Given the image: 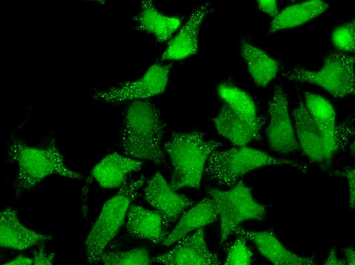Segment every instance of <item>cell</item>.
<instances>
[{
	"instance_id": "8fae6325",
	"label": "cell",
	"mask_w": 355,
	"mask_h": 265,
	"mask_svg": "<svg viewBox=\"0 0 355 265\" xmlns=\"http://www.w3.org/2000/svg\"><path fill=\"white\" fill-rule=\"evenodd\" d=\"M167 252L152 258V262L167 265H219L216 254L208 249L203 228L190 233L178 241Z\"/></svg>"
},
{
	"instance_id": "484cf974",
	"label": "cell",
	"mask_w": 355,
	"mask_h": 265,
	"mask_svg": "<svg viewBox=\"0 0 355 265\" xmlns=\"http://www.w3.org/2000/svg\"><path fill=\"white\" fill-rule=\"evenodd\" d=\"M246 238L237 235L229 248L224 264L225 265H249L251 264L253 253L246 243Z\"/></svg>"
},
{
	"instance_id": "5b68a950",
	"label": "cell",
	"mask_w": 355,
	"mask_h": 265,
	"mask_svg": "<svg viewBox=\"0 0 355 265\" xmlns=\"http://www.w3.org/2000/svg\"><path fill=\"white\" fill-rule=\"evenodd\" d=\"M144 182L142 176L126 181L104 204L85 241L88 261L95 263L123 225L132 202Z\"/></svg>"
},
{
	"instance_id": "e0dca14e",
	"label": "cell",
	"mask_w": 355,
	"mask_h": 265,
	"mask_svg": "<svg viewBox=\"0 0 355 265\" xmlns=\"http://www.w3.org/2000/svg\"><path fill=\"white\" fill-rule=\"evenodd\" d=\"M142 166L141 161L114 152L96 164L90 174L104 189L119 188L127 181L129 174L139 171Z\"/></svg>"
},
{
	"instance_id": "f1b7e54d",
	"label": "cell",
	"mask_w": 355,
	"mask_h": 265,
	"mask_svg": "<svg viewBox=\"0 0 355 265\" xmlns=\"http://www.w3.org/2000/svg\"><path fill=\"white\" fill-rule=\"evenodd\" d=\"M55 254L45 250L43 243L39 244V247L34 252L33 258V264L50 265L52 264Z\"/></svg>"
},
{
	"instance_id": "9a60e30c",
	"label": "cell",
	"mask_w": 355,
	"mask_h": 265,
	"mask_svg": "<svg viewBox=\"0 0 355 265\" xmlns=\"http://www.w3.org/2000/svg\"><path fill=\"white\" fill-rule=\"evenodd\" d=\"M52 236L29 229L20 222L14 209L7 207L0 213V245L17 250L27 249L52 239Z\"/></svg>"
},
{
	"instance_id": "8992f818",
	"label": "cell",
	"mask_w": 355,
	"mask_h": 265,
	"mask_svg": "<svg viewBox=\"0 0 355 265\" xmlns=\"http://www.w3.org/2000/svg\"><path fill=\"white\" fill-rule=\"evenodd\" d=\"M208 193L213 200L220 218L221 245L242 222L261 221L266 217V206L254 199L251 189L242 180L227 191L209 188Z\"/></svg>"
},
{
	"instance_id": "ba28073f",
	"label": "cell",
	"mask_w": 355,
	"mask_h": 265,
	"mask_svg": "<svg viewBox=\"0 0 355 265\" xmlns=\"http://www.w3.org/2000/svg\"><path fill=\"white\" fill-rule=\"evenodd\" d=\"M170 64L155 63L140 78L124 82L107 90L97 91L95 97L108 102L144 100L163 93L168 84Z\"/></svg>"
},
{
	"instance_id": "9c48e42d",
	"label": "cell",
	"mask_w": 355,
	"mask_h": 265,
	"mask_svg": "<svg viewBox=\"0 0 355 265\" xmlns=\"http://www.w3.org/2000/svg\"><path fill=\"white\" fill-rule=\"evenodd\" d=\"M288 104L287 95L283 88L275 86L268 103L270 121L266 136L270 148L282 155L292 154L300 149Z\"/></svg>"
},
{
	"instance_id": "4dcf8cb0",
	"label": "cell",
	"mask_w": 355,
	"mask_h": 265,
	"mask_svg": "<svg viewBox=\"0 0 355 265\" xmlns=\"http://www.w3.org/2000/svg\"><path fill=\"white\" fill-rule=\"evenodd\" d=\"M325 265H344V259H339L337 255V250L335 247L332 248L328 253V256L324 262Z\"/></svg>"
},
{
	"instance_id": "cb8c5ba5",
	"label": "cell",
	"mask_w": 355,
	"mask_h": 265,
	"mask_svg": "<svg viewBox=\"0 0 355 265\" xmlns=\"http://www.w3.org/2000/svg\"><path fill=\"white\" fill-rule=\"evenodd\" d=\"M217 93L223 103L239 117L249 124L262 128L266 122L265 118L259 116L255 102L247 93L229 83H221Z\"/></svg>"
},
{
	"instance_id": "30bf717a",
	"label": "cell",
	"mask_w": 355,
	"mask_h": 265,
	"mask_svg": "<svg viewBox=\"0 0 355 265\" xmlns=\"http://www.w3.org/2000/svg\"><path fill=\"white\" fill-rule=\"evenodd\" d=\"M143 194L146 201L161 217L166 232L194 203L191 198L172 189L159 172L147 182Z\"/></svg>"
},
{
	"instance_id": "ffe728a7",
	"label": "cell",
	"mask_w": 355,
	"mask_h": 265,
	"mask_svg": "<svg viewBox=\"0 0 355 265\" xmlns=\"http://www.w3.org/2000/svg\"><path fill=\"white\" fill-rule=\"evenodd\" d=\"M213 121L218 134L235 146H245L251 142L261 139V128L253 126L239 117L224 103Z\"/></svg>"
},
{
	"instance_id": "d6986e66",
	"label": "cell",
	"mask_w": 355,
	"mask_h": 265,
	"mask_svg": "<svg viewBox=\"0 0 355 265\" xmlns=\"http://www.w3.org/2000/svg\"><path fill=\"white\" fill-rule=\"evenodd\" d=\"M126 229L134 237L146 240L154 244H162L167 235L162 220L156 211L131 204L126 216Z\"/></svg>"
},
{
	"instance_id": "2e32d148",
	"label": "cell",
	"mask_w": 355,
	"mask_h": 265,
	"mask_svg": "<svg viewBox=\"0 0 355 265\" xmlns=\"http://www.w3.org/2000/svg\"><path fill=\"white\" fill-rule=\"evenodd\" d=\"M304 103L321 132L327 152L332 160L337 152L342 149L337 138L336 113L334 107L321 95L305 92Z\"/></svg>"
},
{
	"instance_id": "7c38bea8",
	"label": "cell",
	"mask_w": 355,
	"mask_h": 265,
	"mask_svg": "<svg viewBox=\"0 0 355 265\" xmlns=\"http://www.w3.org/2000/svg\"><path fill=\"white\" fill-rule=\"evenodd\" d=\"M292 116L296 139L303 154L312 163H329L323 136L309 113L304 102H299L293 109Z\"/></svg>"
},
{
	"instance_id": "83f0119b",
	"label": "cell",
	"mask_w": 355,
	"mask_h": 265,
	"mask_svg": "<svg viewBox=\"0 0 355 265\" xmlns=\"http://www.w3.org/2000/svg\"><path fill=\"white\" fill-rule=\"evenodd\" d=\"M336 175L345 177L347 181L349 189L348 204L350 208L353 210L355 206V170L353 167L346 168L343 171H336Z\"/></svg>"
},
{
	"instance_id": "44dd1931",
	"label": "cell",
	"mask_w": 355,
	"mask_h": 265,
	"mask_svg": "<svg viewBox=\"0 0 355 265\" xmlns=\"http://www.w3.org/2000/svg\"><path fill=\"white\" fill-rule=\"evenodd\" d=\"M135 19L139 29L153 35L160 43L170 40L182 23L181 18L162 13L149 0L142 1L141 10Z\"/></svg>"
},
{
	"instance_id": "3957f363",
	"label": "cell",
	"mask_w": 355,
	"mask_h": 265,
	"mask_svg": "<svg viewBox=\"0 0 355 265\" xmlns=\"http://www.w3.org/2000/svg\"><path fill=\"white\" fill-rule=\"evenodd\" d=\"M7 148L8 161L16 166L15 185L18 194L33 189L52 174L78 180L83 178L66 166L54 140L47 147L38 148L17 138L7 143Z\"/></svg>"
},
{
	"instance_id": "d6a6232c",
	"label": "cell",
	"mask_w": 355,
	"mask_h": 265,
	"mask_svg": "<svg viewBox=\"0 0 355 265\" xmlns=\"http://www.w3.org/2000/svg\"><path fill=\"white\" fill-rule=\"evenodd\" d=\"M4 264H33V258L19 255Z\"/></svg>"
},
{
	"instance_id": "52a82bcc",
	"label": "cell",
	"mask_w": 355,
	"mask_h": 265,
	"mask_svg": "<svg viewBox=\"0 0 355 265\" xmlns=\"http://www.w3.org/2000/svg\"><path fill=\"white\" fill-rule=\"evenodd\" d=\"M354 58L341 51L326 56L318 70L293 68L283 74L286 78L299 83L314 84L336 98H344L355 93Z\"/></svg>"
},
{
	"instance_id": "d4e9b609",
	"label": "cell",
	"mask_w": 355,
	"mask_h": 265,
	"mask_svg": "<svg viewBox=\"0 0 355 265\" xmlns=\"http://www.w3.org/2000/svg\"><path fill=\"white\" fill-rule=\"evenodd\" d=\"M100 260L107 265H146L152 262L145 248H136L125 251H104Z\"/></svg>"
},
{
	"instance_id": "f546056e",
	"label": "cell",
	"mask_w": 355,
	"mask_h": 265,
	"mask_svg": "<svg viewBox=\"0 0 355 265\" xmlns=\"http://www.w3.org/2000/svg\"><path fill=\"white\" fill-rule=\"evenodd\" d=\"M257 5L262 11L273 18L280 12L276 2L274 0L257 1Z\"/></svg>"
},
{
	"instance_id": "277c9868",
	"label": "cell",
	"mask_w": 355,
	"mask_h": 265,
	"mask_svg": "<svg viewBox=\"0 0 355 265\" xmlns=\"http://www.w3.org/2000/svg\"><path fill=\"white\" fill-rule=\"evenodd\" d=\"M267 166H288L301 171L303 163L275 157L263 151L247 146L216 150L209 156L204 174L207 178L225 187L231 188L246 173Z\"/></svg>"
},
{
	"instance_id": "603a6c76",
	"label": "cell",
	"mask_w": 355,
	"mask_h": 265,
	"mask_svg": "<svg viewBox=\"0 0 355 265\" xmlns=\"http://www.w3.org/2000/svg\"><path fill=\"white\" fill-rule=\"evenodd\" d=\"M240 51L257 86L265 87L276 77L280 63L265 51L246 40L241 42Z\"/></svg>"
},
{
	"instance_id": "1f68e13d",
	"label": "cell",
	"mask_w": 355,
	"mask_h": 265,
	"mask_svg": "<svg viewBox=\"0 0 355 265\" xmlns=\"http://www.w3.org/2000/svg\"><path fill=\"white\" fill-rule=\"evenodd\" d=\"M344 261L348 265L355 264V250L352 247H348L343 250Z\"/></svg>"
},
{
	"instance_id": "5bb4252c",
	"label": "cell",
	"mask_w": 355,
	"mask_h": 265,
	"mask_svg": "<svg viewBox=\"0 0 355 265\" xmlns=\"http://www.w3.org/2000/svg\"><path fill=\"white\" fill-rule=\"evenodd\" d=\"M209 10V4L204 3L193 10L187 21L170 41L161 55V61L180 60L197 54L199 30Z\"/></svg>"
},
{
	"instance_id": "6da1fadb",
	"label": "cell",
	"mask_w": 355,
	"mask_h": 265,
	"mask_svg": "<svg viewBox=\"0 0 355 265\" xmlns=\"http://www.w3.org/2000/svg\"><path fill=\"white\" fill-rule=\"evenodd\" d=\"M165 125L159 109L143 100L132 101L123 120L121 144L124 154L157 165L166 162L162 148Z\"/></svg>"
},
{
	"instance_id": "4fadbf2b",
	"label": "cell",
	"mask_w": 355,
	"mask_h": 265,
	"mask_svg": "<svg viewBox=\"0 0 355 265\" xmlns=\"http://www.w3.org/2000/svg\"><path fill=\"white\" fill-rule=\"evenodd\" d=\"M233 233L251 241L259 252L274 265H313V256H302L288 250L270 230L251 231L236 227Z\"/></svg>"
},
{
	"instance_id": "7402d4cb",
	"label": "cell",
	"mask_w": 355,
	"mask_h": 265,
	"mask_svg": "<svg viewBox=\"0 0 355 265\" xmlns=\"http://www.w3.org/2000/svg\"><path fill=\"white\" fill-rule=\"evenodd\" d=\"M328 7L327 3L320 0L308 1L289 6L273 18L268 33L301 25L321 15Z\"/></svg>"
},
{
	"instance_id": "7a4b0ae2",
	"label": "cell",
	"mask_w": 355,
	"mask_h": 265,
	"mask_svg": "<svg viewBox=\"0 0 355 265\" xmlns=\"http://www.w3.org/2000/svg\"><path fill=\"white\" fill-rule=\"evenodd\" d=\"M222 146L217 139H207L200 131L173 132L164 145L172 167V189H199L209 156Z\"/></svg>"
},
{
	"instance_id": "ac0fdd59",
	"label": "cell",
	"mask_w": 355,
	"mask_h": 265,
	"mask_svg": "<svg viewBox=\"0 0 355 265\" xmlns=\"http://www.w3.org/2000/svg\"><path fill=\"white\" fill-rule=\"evenodd\" d=\"M216 205L210 197H205L196 205L185 211L172 230L162 242L169 246L192 231L215 222L218 218Z\"/></svg>"
},
{
	"instance_id": "4316f807",
	"label": "cell",
	"mask_w": 355,
	"mask_h": 265,
	"mask_svg": "<svg viewBox=\"0 0 355 265\" xmlns=\"http://www.w3.org/2000/svg\"><path fill=\"white\" fill-rule=\"evenodd\" d=\"M332 39L335 47L341 52H354L355 49L354 19L337 27L332 33Z\"/></svg>"
}]
</instances>
